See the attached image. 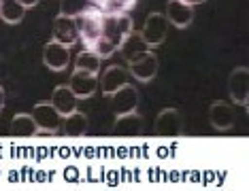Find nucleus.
I'll use <instances>...</instances> for the list:
<instances>
[{"label":"nucleus","instance_id":"nucleus-18","mask_svg":"<svg viewBox=\"0 0 249 191\" xmlns=\"http://www.w3.org/2000/svg\"><path fill=\"white\" fill-rule=\"evenodd\" d=\"M11 134L18 138H32L38 134V127L30 113H18L11 121Z\"/></svg>","mask_w":249,"mask_h":191},{"label":"nucleus","instance_id":"nucleus-4","mask_svg":"<svg viewBox=\"0 0 249 191\" xmlns=\"http://www.w3.org/2000/svg\"><path fill=\"white\" fill-rule=\"evenodd\" d=\"M32 119H35L38 132L58 134L62 130V115L55 111L52 102H36L32 106Z\"/></svg>","mask_w":249,"mask_h":191},{"label":"nucleus","instance_id":"nucleus-3","mask_svg":"<svg viewBox=\"0 0 249 191\" xmlns=\"http://www.w3.org/2000/svg\"><path fill=\"white\" fill-rule=\"evenodd\" d=\"M154 132L158 138H177L183 134V115L177 109H162L156 117Z\"/></svg>","mask_w":249,"mask_h":191},{"label":"nucleus","instance_id":"nucleus-1","mask_svg":"<svg viewBox=\"0 0 249 191\" xmlns=\"http://www.w3.org/2000/svg\"><path fill=\"white\" fill-rule=\"evenodd\" d=\"M103 17H105V13L100 9H96L94 4H89L83 13H79L75 17L79 36H81V43H83V47H86V51L103 36Z\"/></svg>","mask_w":249,"mask_h":191},{"label":"nucleus","instance_id":"nucleus-15","mask_svg":"<svg viewBox=\"0 0 249 191\" xmlns=\"http://www.w3.org/2000/svg\"><path fill=\"white\" fill-rule=\"evenodd\" d=\"M168 24L177 28H188L194 19V9L190 4H185L183 0H168L166 2V13H164Z\"/></svg>","mask_w":249,"mask_h":191},{"label":"nucleus","instance_id":"nucleus-8","mask_svg":"<svg viewBox=\"0 0 249 191\" xmlns=\"http://www.w3.org/2000/svg\"><path fill=\"white\" fill-rule=\"evenodd\" d=\"M145 121L143 115H139L137 111H130V113H122L115 115V126H113V132L122 138H137L143 134Z\"/></svg>","mask_w":249,"mask_h":191},{"label":"nucleus","instance_id":"nucleus-20","mask_svg":"<svg viewBox=\"0 0 249 191\" xmlns=\"http://www.w3.org/2000/svg\"><path fill=\"white\" fill-rule=\"evenodd\" d=\"M89 2L103 11L105 15H124L134 9L137 0H89Z\"/></svg>","mask_w":249,"mask_h":191},{"label":"nucleus","instance_id":"nucleus-22","mask_svg":"<svg viewBox=\"0 0 249 191\" xmlns=\"http://www.w3.org/2000/svg\"><path fill=\"white\" fill-rule=\"evenodd\" d=\"M75 68L77 70H86V72H92V75H98L100 70V58H96L94 53L89 51H81L75 60Z\"/></svg>","mask_w":249,"mask_h":191},{"label":"nucleus","instance_id":"nucleus-27","mask_svg":"<svg viewBox=\"0 0 249 191\" xmlns=\"http://www.w3.org/2000/svg\"><path fill=\"white\" fill-rule=\"evenodd\" d=\"M4 109V89L0 87V111Z\"/></svg>","mask_w":249,"mask_h":191},{"label":"nucleus","instance_id":"nucleus-25","mask_svg":"<svg viewBox=\"0 0 249 191\" xmlns=\"http://www.w3.org/2000/svg\"><path fill=\"white\" fill-rule=\"evenodd\" d=\"M19 2L24 4L26 9H30V7H36V4H38V0H19Z\"/></svg>","mask_w":249,"mask_h":191},{"label":"nucleus","instance_id":"nucleus-5","mask_svg":"<svg viewBox=\"0 0 249 191\" xmlns=\"http://www.w3.org/2000/svg\"><path fill=\"white\" fill-rule=\"evenodd\" d=\"M130 83H132L130 70L124 68V66H120V64H113V66H107V68L103 70L98 85H100V89H103V94L109 98L113 92H117V89L124 87V85H130Z\"/></svg>","mask_w":249,"mask_h":191},{"label":"nucleus","instance_id":"nucleus-17","mask_svg":"<svg viewBox=\"0 0 249 191\" xmlns=\"http://www.w3.org/2000/svg\"><path fill=\"white\" fill-rule=\"evenodd\" d=\"M49 102L55 106V111H58L62 117H66V115H71V113H75V111H77L79 98L71 92L69 85H58L53 89L52 100H49Z\"/></svg>","mask_w":249,"mask_h":191},{"label":"nucleus","instance_id":"nucleus-13","mask_svg":"<svg viewBox=\"0 0 249 191\" xmlns=\"http://www.w3.org/2000/svg\"><path fill=\"white\" fill-rule=\"evenodd\" d=\"M53 41L64 45V47H72L79 41V30H77V21L75 17H66V15H58L53 19Z\"/></svg>","mask_w":249,"mask_h":191},{"label":"nucleus","instance_id":"nucleus-12","mask_svg":"<svg viewBox=\"0 0 249 191\" xmlns=\"http://www.w3.org/2000/svg\"><path fill=\"white\" fill-rule=\"evenodd\" d=\"M109 98H111V111L115 115L137 111V106H139V92H137V87H134L132 83L120 87L117 92H113Z\"/></svg>","mask_w":249,"mask_h":191},{"label":"nucleus","instance_id":"nucleus-23","mask_svg":"<svg viewBox=\"0 0 249 191\" xmlns=\"http://www.w3.org/2000/svg\"><path fill=\"white\" fill-rule=\"evenodd\" d=\"M89 0H60V15L66 17H77L79 13H83L89 7Z\"/></svg>","mask_w":249,"mask_h":191},{"label":"nucleus","instance_id":"nucleus-16","mask_svg":"<svg viewBox=\"0 0 249 191\" xmlns=\"http://www.w3.org/2000/svg\"><path fill=\"white\" fill-rule=\"evenodd\" d=\"M149 45L145 43V38L141 36V32H137V30H132L130 34L124 38V41L120 43V47H117V51L122 53V58L128 62H132V60H137V58H141L143 53H147L149 51Z\"/></svg>","mask_w":249,"mask_h":191},{"label":"nucleus","instance_id":"nucleus-11","mask_svg":"<svg viewBox=\"0 0 249 191\" xmlns=\"http://www.w3.org/2000/svg\"><path fill=\"white\" fill-rule=\"evenodd\" d=\"M69 62H71V51L69 47H64V45L60 43H47L43 47V64L47 66L49 70L53 72H62L64 68H69Z\"/></svg>","mask_w":249,"mask_h":191},{"label":"nucleus","instance_id":"nucleus-24","mask_svg":"<svg viewBox=\"0 0 249 191\" xmlns=\"http://www.w3.org/2000/svg\"><path fill=\"white\" fill-rule=\"evenodd\" d=\"M88 51H89V53H94L96 58H100V60H107V58H111V55L117 51V47H115V45H113V43L109 41V38L100 36L98 41H96V43L92 45V47L88 49Z\"/></svg>","mask_w":249,"mask_h":191},{"label":"nucleus","instance_id":"nucleus-21","mask_svg":"<svg viewBox=\"0 0 249 191\" xmlns=\"http://www.w3.org/2000/svg\"><path fill=\"white\" fill-rule=\"evenodd\" d=\"M26 15V7L19 0H0V17L7 24H19Z\"/></svg>","mask_w":249,"mask_h":191},{"label":"nucleus","instance_id":"nucleus-14","mask_svg":"<svg viewBox=\"0 0 249 191\" xmlns=\"http://www.w3.org/2000/svg\"><path fill=\"white\" fill-rule=\"evenodd\" d=\"M158 58L151 51H147V53H143L141 58H137V60H132L130 62V75H132L137 81H141V83H149L151 79H154L156 75H158Z\"/></svg>","mask_w":249,"mask_h":191},{"label":"nucleus","instance_id":"nucleus-2","mask_svg":"<svg viewBox=\"0 0 249 191\" xmlns=\"http://www.w3.org/2000/svg\"><path fill=\"white\" fill-rule=\"evenodd\" d=\"M134 30V19L128 13L124 15H105L103 17V36L120 47V43Z\"/></svg>","mask_w":249,"mask_h":191},{"label":"nucleus","instance_id":"nucleus-10","mask_svg":"<svg viewBox=\"0 0 249 191\" xmlns=\"http://www.w3.org/2000/svg\"><path fill=\"white\" fill-rule=\"evenodd\" d=\"M69 87L79 100L92 98L96 94V89H98V75H92V72L75 68V72H72L71 79H69Z\"/></svg>","mask_w":249,"mask_h":191},{"label":"nucleus","instance_id":"nucleus-6","mask_svg":"<svg viewBox=\"0 0 249 191\" xmlns=\"http://www.w3.org/2000/svg\"><path fill=\"white\" fill-rule=\"evenodd\" d=\"M168 34V21L164 17V13H149L145 19L143 28H141V36L145 38V43L149 47L164 43V38Z\"/></svg>","mask_w":249,"mask_h":191},{"label":"nucleus","instance_id":"nucleus-7","mask_svg":"<svg viewBox=\"0 0 249 191\" xmlns=\"http://www.w3.org/2000/svg\"><path fill=\"white\" fill-rule=\"evenodd\" d=\"M228 94L234 104L247 106L249 102V70L245 66H239L228 77Z\"/></svg>","mask_w":249,"mask_h":191},{"label":"nucleus","instance_id":"nucleus-9","mask_svg":"<svg viewBox=\"0 0 249 191\" xmlns=\"http://www.w3.org/2000/svg\"><path fill=\"white\" fill-rule=\"evenodd\" d=\"M236 115H234V106L230 102H224V100H215V102L209 106V123L219 132H226L234 126Z\"/></svg>","mask_w":249,"mask_h":191},{"label":"nucleus","instance_id":"nucleus-26","mask_svg":"<svg viewBox=\"0 0 249 191\" xmlns=\"http://www.w3.org/2000/svg\"><path fill=\"white\" fill-rule=\"evenodd\" d=\"M185 4H190V7H194V4H202V2H207V0H183Z\"/></svg>","mask_w":249,"mask_h":191},{"label":"nucleus","instance_id":"nucleus-19","mask_svg":"<svg viewBox=\"0 0 249 191\" xmlns=\"http://www.w3.org/2000/svg\"><path fill=\"white\" fill-rule=\"evenodd\" d=\"M64 119V134L69 138H79L88 132L89 127V121H88V115L81 113V111H75V113L62 117Z\"/></svg>","mask_w":249,"mask_h":191}]
</instances>
